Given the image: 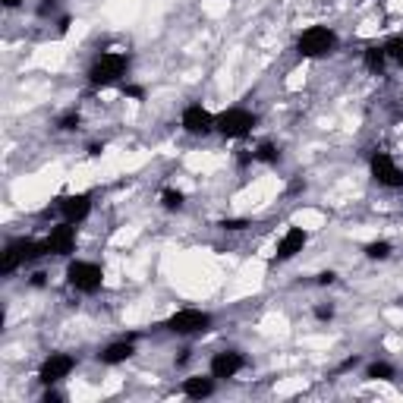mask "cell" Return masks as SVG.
Wrapping results in <instances>:
<instances>
[{"label": "cell", "mask_w": 403, "mask_h": 403, "mask_svg": "<svg viewBox=\"0 0 403 403\" xmlns=\"http://www.w3.org/2000/svg\"><path fill=\"white\" fill-rule=\"evenodd\" d=\"M334 48H337V31L327 25H312L296 38V54L306 60H321V57L334 54Z\"/></svg>", "instance_id": "1"}, {"label": "cell", "mask_w": 403, "mask_h": 403, "mask_svg": "<svg viewBox=\"0 0 403 403\" xmlns=\"http://www.w3.org/2000/svg\"><path fill=\"white\" fill-rule=\"evenodd\" d=\"M129 69V57L126 54H117V50H107V54H98L88 66V82L94 88H104V85H113L120 82V76H126Z\"/></svg>", "instance_id": "2"}, {"label": "cell", "mask_w": 403, "mask_h": 403, "mask_svg": "<svg viewBox=\"0 0 403 403\" xmlns=\"http://www.w3.org/2000/svg\"><path fill=\"white\" fill-rule=\"evenodd\" d=\"M41 255H48L44 243L38 239H10L3 249V258H0V277H10L19 264H29V262H38Z\"/></svg>", "instance_id": "3"}, {"label": "cell", "mask_w": 403, "mask_h": 403, "mask_svg": "<svg viewBox=\"0 0 403 403\" xmlns=\"http://www.w3.org/2000/svg\"><path fill=\"white\" fill-rule=\"evenodd\" d=\"M255 123H258V117L252 111H246V107H227V111L218 113L214 129H218L224 139H246L252 129H255Z\"/></svg>", "instance_id": "4"}, {"label": "cell", "mask_w": 403, "mask_h": 403, "mask_svg": "<svg viewBox=\"0 0 403 403\" xmlns=\"http://www.w3.org/2000/svg\"><path fill=\"white\" fill-rule=\"evenodd\" d=\"M66 283L73 290H79V293L92 296V293H98L101 283H104V271H101V264H94V262L76 258V262L66 264Z\"/></svg>", "instance_id": "5"}, {"label": "cell", "mask_w": 403, "mask_h": 403, "mask_svg": "<svg viewBox=\"0 0 403 403\" xmlns=\"http://www.w3.org/2000/svg\"><path fill=\"white\" fill-rule=\"evenodd\" d=\"M211 321H214L211 312H202V309H176V312L164 321V327H167L170 334H180V337H192V334H205L208 327H211Z\"/></svg>", "instance_id": "6"}, {"label": "cell", "mask_w": 403, "mask_h": 403, "mask_svg": "<svg viewBox=\"0 0 403 403\" xmlns=\"http://www.w3.org/2000/svg\"><path fill=\"white\" fill-rule=\"evenodd\" d=\"M372 167V176H375L378 186L384 189H403V170L394 164V157L388 155V151H375L369 161Z\"/></svg>", "instance_id": "7"}, {"label": "cell", "mask_w": 403, "mask_h": 403, "mask_svg": "<svg viewBox=\"0 0 403 403\" xmlns=\"http://www.w3.org/2000/svg\"><path fill=\"white\" fill-rule=\"evenodd\" d=\"M73 369H76V356H69V353H50L41 362V369H38V381H41L44 388H54V384L63 381Z\"/></svg>", "instance_id": "8"}, {"label": "cell", "mask_w": 403, "mask_h": 403, "mask_svg": "<svg viewBox=\"0 0 403 403\" xmlns=\"http://www.w3.org/2000/svg\"><path fill=\"white\" fill-rule=\"evenodd\" d=\"M57 211L66 224H82L92 214V192H76V195H63L57 199Z\"/></svg>", "instance_id": "9"}, {"label": "cell", "mask_w": 403, "mask_h": 403, "mask_svg": "<svg viewBox=\"0 0 403 403\" xmlns=\"http://www.w3.org/2000/svg\"><path fill=\"white\" fill-rule=\"evenodd\" d=\"M44 249H48V255H73L76 249V224H57L50 227L48 239H44Z\"/></svg>", "instance_id": "10"}, {"label": "cell", "mask_w": 403, "mask_h": 403, "mask_svg": "<svg viewBox=\"0 0 403 403\" xmlns=\"http://www.w3.org/2000/svg\"><path fill=\"white\" fill-rule=\"evenodd\" d=\"M214 120L218 117L208 113L202 104H189L180 117V126L189 132V136H208V132H214Z\"/></svg>", "instance_id": "11"}, {"label": "cell", "mask_w": 403, "mask_h": 403, "mask_svg": "<svg viewBox=\"0 0 403 403\" xmlns=\"http://www.w3.org/2000/svg\"><path fill=\"white\" fill-rule=\"evenodd\" d=\"M246 369V356L239 350H220L211 359V375L214 378H233Z\"/></svg>", "instance_id": "12"}, {"label": "cell", "mask_w": 403, "mask_h": 403, "mask_svg": "<svg viewBox=\"0 0 403 403\" xmlns=\"http://www.w3.org/2000/svg\"><path fill=\"white\" fill-rule=\"evenodd\" d=\"M306 243H309V233L302 230V227H290V230L281 236V243H277L274 262H290L293 255H299L302 246H306Z\"/></svg>", "instance_id": "13"}, {"label": "cell", "mask_w": 403, "mask_h": 403, "mask_svg": "<svg viewBox=\"0 0 403 403\" xmlns=\"http://www.w3.org/2000/svg\"><path fill=\"white\" fill-rule=\"evenodd\" d=\"M132 353H136V334H129V337H123V340H113V344H107L104 350L98 353V362H104V365H120V362H126Z\"/></svg>", "instance_id": "14"}, {"label": "cell", "mask_w": 403, "mask_h": 403, "mask_svg": "<svg viewBox=\"0 0 403 403\" xmlns=\"http://www.w3.org/2000/svg\"><path fill=\"white\" fill-rule=\"evenodd\" d=\"M183 394L189 400H205V397L214 394V375H192L183 381Z\"/></svg>", "instance_id": "15"}, {"label": "cell", "mask_w": 403, "mask_h": 403, "mask_svg": "<svg viewBox=\"0 0 403 403\" xmlns=\"http://www.w3.org/2000/svg\"><path fill=\"white\" fill-rule=\"evenodd\" d=\"M362 63H365V69H369V73L384 76V66H388V54H384V44H381V48H378V44L365 48V50H362Z\"/></svg>", "instance_id": "16"}, {"label": "cell", "mask_w": 403, "mask_h": 403, "mask_svg": "<svg viewBox=\"0 0 403 403\" xmlns=\"http://www.w3.org/2000/svg\"><path fill=\"white\" fill-rule=\"evenodd\" d=\"M394 375H397L394 365L384 362V359H378V362H372L369 369H365V378H369V381H390Z\"/></svg>", "instance_id": "17"}, {"label": "cell", "mask_w": 403, "mask_h": 403, "mask_svg": "<svg viewBox=\"0 0 403 403\" xmlns=\"http://www.w3.org/2000/svg\"><path fill=\"white\" fill-rule=\"evenodd\" d=\"M365 258H372V262H384V258L390 255V243L388 239H375V243H365Z\"/></svg>", "instance_id": "18"}, {"label": "cell", "mask_w": 403, "mask_h": 403, "mask_svg": "<svg viewBox=\"0 0 403 403\" xmlns=\"http://www.w3.org/2000/svg\"><path fill=\"white\" fill-rule=\"evenodd\" d=\"M384 54H388V60H394L397 66H403V35H390L388 41H384Z\"/></svg>", "instance_id": "19"}, {"label": "cell", "mask_w": 403, "mask_h": 403, "mask_svg": "<svg viewBox=\"0 0 403 403\" xmlns=\"http://www.w3.org/2000/svg\"><path fill=\"white\" fill-rule=\"evenodd\" d=\"M255 161H262V164H277L281 161V148H277L274 142H262L255 148Z\"/></svg>", "instance_id": "20"}, {"label": "cell", "mask_w": 403, "mask_h": 403, "mask_svg": "<svg viewBox=\"0 0 403 403\" xmlns=\"http://www.w3.org/2000/svg\"><path fill=\"white\" fill-rule=\"evenodd\" d=\"M183 202H186V195H183L180 189H164L161 192V205L167 208V211H180Z\"/></svg>", "instance_id": "21"}, {"label": "cell", "mask_w": 403, "mask_h": 403, "mask_svg": "<svg viewBox=\"0 0 403 403\" xmlns=\"http://www.w3.org/2000/svg\"><path fill=\"white\" fill-rule=\"evenodd\" d=\"M79 123H82L79 111H69V113H63V117L57 120V129H60V132H73V129H79Z\"/></svg>", "instance_id": "22"}, {"label": "cell", "mask_w": 403, "mask_h": 403, "mask_svg": "<svg viewBox=\"0 0 403 403\" xmlns=\"http://www.w3.org/2000/svg\"><path fill=\"white\" fill-rule=\"evenodd\" d=\"M218 227H220V230L236 233V230H246V227H249V220H246V218H224Z\"/></svg>", "instance_id": "23"}, {"label": "cell", "mask_w": 403, "mask_h": 403, "mask_svg": "<svg viewBox=\"0 0 403 403\" xmlns=\"http://www.w3.org/2000/svg\"><path fill=\"white\" fill-rule=\"evenodd\" d=\"M57 3H60V0H41V3H38V16H41V19H48L50 16V13H54L57 10Z\"/></svg>", "instance_id": "24"}, {"label": "cell", "mask_w": 403, "mask_h": 403, "mask_svg": "<svg viewBox=\"0 0 403 403\" xmlns=\"http://www.w3.org/2000/svg\"><path fill=\"white\" fill-rule=\"evenodd\" d=\"M315 318L318 321H331L334 318V306L327 302V306H315Z\"/></svg>", "instance_id": "25"}, {"label": "cell", "mask_w": 403, "mask_h": 403, "mask_svg": "<svg viewBox=\"0 0 403 403\" xmlns=\"http://www.w3.org/2000/svg\"><path fill=\"white\" fill-rule=\"evenodd\" d=\"M123 94H126V98L142 101V98H145V88H142V85H123Z\"/></svg>", "instance_id": "26"}, {"label": "cell", "mask_w": 403, "mask_h": 403, "mask_svg": "<svg viewBox=\"0 0 403 403\" xmlns=\"http://www.w3.org/2000/svg\"><path fill=\"white\" fill-rule=\"evenodd\" d=\"M356 365H359V356H350V359H344V362L337 365V375H340V372H350V369H356Z\"/></svg>", "instance_id": "27"}, {"label": "cell", "mask_w": 403, "mask_h": 403, "mask_svg": "<svg viewBox=\"0 0 403 403\" xmlns=\"http://www.w3.org/2000/svg\"><path fill=\"white\" fill-rule=\"evenodd\" d=\"M334 281H337V274H334V271H321V274H318L321 287H327V283H334Z\"/></svg>", "instance_id": "28"}, {"label": "cell", "mask_w": 403, "mask_h": 403, "mask_svg": "<svg viewBox=\"0 0 403 403\" xmlns=\"http://www.w3.org/2000/svg\"><path fill=\"white\" fill-rule=\"evenodd\" d=\"M69 25H73V19H69V16H60V22H57V31H60V35H66Z\"/></svg>", "instance_id": "29"}, {"label": "cell", "mask_w": 403, "mask_h": 403, "mask_svg": "<svg viewBox=\"0 0 403 403\" xmlns=\"http://www.w3.org/2000/svg\"><path fill=\"white\" fill-rule=\"evenodd\" d=\"M63 400V394H57V390H44V403H60Z\"/></svg>", "instance_id": "30"}, {"label": "cell", "mask_w": 403, "mask_h": 403, "mask_svg": "<svg viewBox=\"0 0 403 403\" xmlns=\"http://www.w3.org/2000/svg\"><path fill=\"white\" fill-rule=\"evenodd\" d=\"M44 283H48V274H44V271L31 274V287H44Z\"/></svg>", "instance_id": "31"}, {"label": "cell", "mask_w": 403, "mask_h": 403, "mask_svg": "<svg viewBox=\"0 0 403 403\" xmlns=\"http://www.w3.org/2000/svg\"><path fill=\"white\" fill-rule=\"evenodd\" d=\"M101 151H104V145H98V142H92V145H88V155H92V157H98Z\"/></svg>", "instance_id": "32"}, {"label": "cell", "mask_w": 403, "mask_h": 403, "mask_svg": "<svg viewBox=\"0 0 403 403\" xmlns=\"http://www.w3.org/2000/svg\"><path fill=\"white\" fill-rule=\"evenodd\" d=\"M189 353H192V350H183L180 356H176V365H186L189 362Z\"/></svg>", "instance_id": "33"}, {"label": "cell", "mask_w": 403, "mask_h": 403, "mask_svg": "<svg viewBox=\"0 0 403 403\" xmlns=\"http://www.w3.org/2000/svg\"><path fill=\"white\" fill-rule=\"evenodd\" d=\"M19 3H22V0H3V6H6V10H16Z\"/></svg>", "instance_id": "34"}]
</instances>
